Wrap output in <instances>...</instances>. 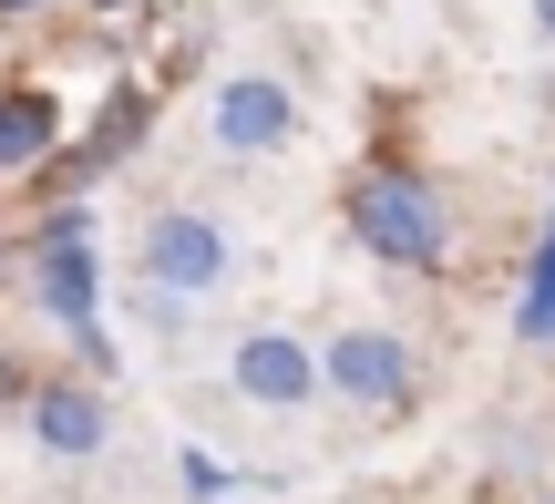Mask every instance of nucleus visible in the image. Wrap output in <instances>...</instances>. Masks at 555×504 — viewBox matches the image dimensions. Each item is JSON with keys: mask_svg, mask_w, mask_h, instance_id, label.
Returning a JSON list of instances; mask_svg holds the SVG:
<instances>
[{"mask_svg": "<svg viewBox=\"0 0 555 504\" xmlns=\"http://www.w3.org/2000/svg\"><path fill=\"white\" fill-rule=\"evenodd\" d=\"M339 217H350V247L380 268H412V279L453 268V206H442V185L422 165H360Z\"/></svg>", "mask_w": 555, "mask_h": 504, "instance_id": "f257e3e1", "label": "nucleus"}, {"mask_svg": "<svg viewBox=\"0 0 555 504\" xmlns=\"http://www.w3.org/2000/svg\"><path fill=\"white\" fill-rule=\"evenodd\" d=\"M21 258H31V309L52 329H103V309H93L103 258H93V217H82V206H52V217L21 237Z\"/></svg>", "mask_w": 555, "mask_h": 504, "instance_id": "f03ea898", "label": "nucleus"}, {"mask_svg": "<svg viewBox=\"0 0 555 504\" xmlns=\"http://www.w3.org/2000/svg\"><path fill=\"white\" fill-rule=\"evenodd\" d=\"M319 391H339L350 412H412L422 402V361H412L401 329L350 320V329H330V350H319Z\"/></svg>", "mask_w": 555, "mask_h": 504, "instance_id": "7ed1b4c3", "label": "nucleus"}, {"mask_svg": "<svg viewBox=\"0 0 555 504\" xmlns=\"http://www.w3.org/2000/svg\"><path fill=\"white\" fill-rule=\"evenodd\" d=\"M134 258H144V288H155V299H206V288H227L237 247H227V227L206 217V206H155Z\"/></svg>", "mask_w": 555, "mask_h": 504, "instance_id": "20e7f679", "label": "nucleus"}, {"mask_svg": "<svg viewBox=\"0 0 555 504\" xmlns=\"http://www.w3.org/2000/svg\"><path fill=\"white\" fill-rule=\"evenodd\" d=\"M227 382H237L247 412H309L319 402V350L298 340V329H237Z\"/></svg>", "mask_w": 555, "mask_h": 504, "instance_id": "39448f33", "label": "nucleus"}, {"mask_svg": "<svg viewBox=\"0 0 555 504\" xmlns=\"http://www.w3.org/2000/svg\"><path fill=\"white\" fill-rule=\"evenodd\" d=\"M206 134H217V155L258 165V155H278V144L298 134V93L278 73H227L217 103H206Z\"/></svg>", "mask_w": 555, "mask_h": 504, "instance_id": "423d86ee", "label": "nucleus"}, {"mask_svg": "<svg viewBox=\"0 0 555 504\" xmlns=\"http://www.w3.org/2000/svg\"><path fill=\"white\" fill-rule=\"evenodd\" d=\"M21 423H31V443H41V453H62V464H93V453L114 443V402H103V382H82V371H52V382H31Z\"/></svg>", "mask_w": 555, "mask_h": 504, "instance_id": "0eeeda50", "label": "nucleus"}, {"mask_svg": "<svg viewBox=\"0 0 555 504\" xmlns=\"http://www.w3.org/2000/svg\"><path fill=\"white\" fill-rule=\"evenodd\" d=\"M62 165V103L41 82H0V176H41Z\"/></svg>", "mask_w": 555, "mask_h": 504, "instance_id": "6e6552de", "label": "nucleus"}, {"mask_svg": "<svg viewBox=\"0 0 555 504\" xmlns=\"http://www.w3.org/2000/svg\"><path fill=\"white\" fill-rule=\"evenodd\" d=\"M515 340H535V350H555V217H545V237H535V258H525V299H515Z\"/></svg>", "mask_w": 555, "mask_h": 504, "instance_id": "1a4fd4ad", "label": "nucleus"}, {"mask_svg": "<svg viewBox=\"0 0 555 504\" xmlns=\"http://www.w3.org/2000/svg\"><path fill=\"white\" fill-rule=\"evenodd\" d=\"M176 474H185V504H227V464H217V453L185 443V453H176Z\"/></svg>", "mask_w": 555, "mask_h": 504, "instance_id": "9d476101", "label": "nucleus"}, {"mask_svg": "<svg viewBox=\"0 0 555 504\" xmlns=\"http://www.w3.org/2000/svg\"><path fill=\"white\" fill-rule=\"evenodd\" d=\"M21 402H31V361L0 340V412H21Z\"/></svg>", "mask_w": 555, "mask_h": 504, "instance_id": "9b49d317", "label": "nucleus"}, {"mask_svg": "<svg viewBox=\"0 0 555 504\" xmlns=\"http://www.w3.org/2000/svg\"><path fill=\"white\" fill-rule=\"evenodd\" d=\"M525 11H535V31H545V41H555V0H525Z\"/></svg>", "mask_w": 555, "mask_h": 504, "instance_id": "f8f14e48", "label": "nucleus"}, {"mask_svg": "<svg viewBox=\"0 0 555 504\" xmlns=\"http://www.w3.org/2000/svg\"><path fill=\"white\" fill-rule=\"evenodd\" d=\"M21 11H41V0H0V21H21Z\"/></svg>", "mask_w": 555, "mask_h": 504, "instance_id": "ddd939ff", "label": "nucleus"}, {"mask_svg": "<svg viewBox=\"0 0 555 504\" xmlns=\"http://www.w3.org/2000/svg\"><path fill=\"white\" fill-rule=\"evenodd\" d=\"M82 11H134V0H82Z\"/></svg>", "mask_w": 555, "mask_h": 504, "instance_id": "4468645a", "label": "nucleus"}, {"mask_svg": "<svg viewBox=\"0 0 555 504\" xmlns=\"http://www.w3.org/2000/svg\"><path fill=\"white\" fill-rule=\"evenodd\" d=\"M0 258H11V237H0Z\"/></svg>", "mask_w": 555, "mask_h": 504, "instance_id": "2eb2a0df", "label": "nucleus"}, {"mask_svg": "<svg viewBox=\"0 0 555 504\" xmlns=\"http://www.w3.org/2000/svg\"><path fill=\"white\" fill-rule=\"evenodd\" d=\"M545 504H555V494H545Z\"/></svg>", "mask_w": 555, "mask_h": 504, "instance_id": "dca6fc26", "label": "nucleus"}]
</instances>
